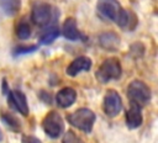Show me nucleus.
<instances>
[{
    "instance_id": "f03ea898",
    "label": "nucleus",
    "mask_w": 158,
    "mask_h": 143,
    "mask_svg": "<svg viewBox=\"0 0 158 143\" xmlns=\"http://www.w3.org/2000/svg\"><path fill=\"white\" fill-rule=\"evenodd\" d=\"M95 118H96L95 113L90 108H86V107H80L67 116L68 122L73 127L80 129L83 132H86V133L91 132Z\"/></svg>"
},
{
    "instance_id": "39448f33",
    "label": "nucleus",
    "mask_w": 158,
    "mask_h": 143,
    "mask_svg": "<svg viewBox=\"0 0 158 143\" xmlns=\"http://www.w3.org/2000/svg\"><path fill=\"white\" fill-rule=\"evenodd\" d=\"M96 11L101 18L117 23L123 7L118 2V0H98Z\"/></svg>"
},
{
    "instance_id": "20e7f679",
    "label": "nucleus",
    "mask_w": 158,
    "mask_h": 143,
    "mask_svg": "<svg viewBox=\"0 0 158 143\" xmlns=\"http://www.w3.org/2000/svg\"><path fill=\"white\" fill-rule=\"evenodd\" d=\"M127 97L131 100V104L142 107L151 100V89L146 83L141 80H133L127 86Z\"/></svg>"
},
{
    "instance_id": "9d476101",
    "label": "nucleus",
    "mask_w": 158,
    "mask_h": 143,
    "mask_svg": "<svg viewBox=\"0 0 158 143\" xmlns=\"http://www.w3.org/2000/svg\"><path fill=\"white\" fill-rule=\"evenodd\" d=\"M75 99H77V91L73 88H69V86L60 89L56 95L57 105L62 108L70 107L75 102Z\"/></svg>"
},
{
    "instance_id": "4be33fe9",
    "label": "nucleus",
    "mask_w": 158,
    "mask_h": 143,
    "mask_svg": "<svg viewBox=\"0 0 158 143\" xmlns=\"http://www.w3.org/2000/svg\"><path fill=\"white\" fill-rule=\"evenodd\" d=\"M1 139H2V134H1V132H0V142H1Z\"/></svg>"
},
{
    "instance_id": "a211bd4d",
    "label": "nucleus",
    "mask_w": 158,
    "mask_h": 143,
    "mask_svg": "<svg viewBox=\"0 0 158 143\" xmlns=\"http://www.w3.org/2000/svg\"><path fill=\"white\" fill-rule=\"evenodd\" d=\"M1 120H2V122H4L11 131H14V132H20L21 125H20L19 120H17L14 115H11V113H1Z\"/></svg>"
},
{
    "instance_id": "4468645a",
    "label": "nucleus",
    "mask_w": 158,
    "mask_h": 143,
    "mask_svg": "<svg viewBox=\"0 0 158 143\" xmlns=\"http://www.w3.org/2000/svg\"><path fill=\"white\" fill-rule=\"evenodd\" d=\"M99 43L101 47L109 51H115L120 46V37L115 32H105L99 37Z\"/></svg>"
},
{
    "instance_id": "1a4fd4ad",
    "label": "nucleus",
    "mask_w": 158,
    "mask_h": 143,
    "mask_svg": "<svg viewBox=\"0 0 158 143\" xmlns=\"http://www.w3.org/2000/svg\"><path fill=\"white\" fill-rule=\"evenodd\" d=\"M91 64H93V63H91V59H90V58L81 55V57L75 58V59L67 67L65 73H67V75H69V76H77V75H78L79 73H81V72H88V70H90Z\"/></svg>"
},
{
    "instance_id": "dca6fc26",
    "label": "nucleus",
    "mask_w": 158,
    "mask_h": 143,
    "mask_svg": "<svg viewBox=\"0 0 158 143\" xmlns=\"http://www.w3.org/2000/svg\"><path fill=\"white\" fill-rule=\"evenodd\" d=\"M0 7L6 16H14L21 9V0H0Z\"/></svg>"
},
{
    "instance_id": "ddd939ff",
    "label": "nucleus",
    "mask_w": 158,
    "mask_h": 143,
    "mask_svg": "<svg viewBox=\"0 0 158 143\" xmlns=\"http://www.w3.org/2000/svg\"><path fill=\"white\" fill-rule=\"evenodd\" d=\"M137 23H138L137 16H136L132 11L123 9V11H122V14H121V16H120V18H118V21H117L116 25H118V26L122 27L123 30L132 31V30L137 26Z\"/></svg>"
},
{
    "instance_id": "f3484780",
    "label": "nucleus",
    "mask_w": 158,
    "mask_h": 143,
    "mask_svg": "<svg viewBox=\"0 0 158 143\" xmlns=\"http://www.w3.org/2000/svg\"><path fill=\"white\" fill-rule=\"evenodd\" d=\"M15 32H16V36L20 39H27V38H30V36H31V26H30L28 21L26 18H21L16 23Z\"/></svg>"
},
{
    "instance_id": "9b49d317",
    "label": "nucleus",
    "mask_w": 158,
    "mask_h": 143,
    "mask_svg": "<svg viewBox=\"0 0 158 143\" xmlns=\"http://www.w3.org/2000/svg\"><path fill=\"white\" fill-rule=\"evenodd\" d=\"M143 122V116L141 112V107L131 104L130 108L126 111V126L131 129L138 128Z\"/></svg>"
},
{
    "instance_id": "7ed1b4c3",
    "label": "nucleus",
    "mask_w": 158,
    "mask_h": 143,
    "mask_svg": "<svg viewBox=\"0 0 158 143\" xmlns=\"http://www.w3.org/2000/svg\"><path fill=\"white\" fill-rule=\"evenodd\" d=\"M57 16H58L57 9L43 1L36 2L31 12L32 22H35L38 26H48L51 22L56 21Z\"/></svg>"
},
{
    "instance_id": "aec40b11",
    "label": "nucleus",
    "mask_w": 158,
    "mask_h": 143,
    "mask_svg": "<svg viewBox=\"0 0 158 143\" xmlns=\"http://www.w3.org/2000/svg\"><path fill=\"white\" fill-rule=\"evenodd\" d=\"M36 49H37V46H19L14 49V52H15V54H26V53H31Z\"/></svg>"
},
{
    "instance_id": "6e6552de",
    "label": "nucleus",
    "mask_w": 158,
    "mask_h": 143,
    "mask_svg": "<svg viewBox=\"0 0 158 143\" xmlns=\"http://www.w3.org/2000/svg\"><path fill=\"white\" fill-rule=\"evenodd\" d=\"M7 102H9V106L12 110L20 112L23 116L28 115L27 100H26V96L22 91H20V90H9L7 91Z\"/></svg>"
},
{
    "instance_id": "2eb2a0df",
    "label": "nucleus",
    "mask_w": 158,
    "mask_h": 143,
    "mask_svg": "<svg viewBox=\"0 0 158 143\" xmlns=\"http://www.w3.org/2000/svg\"><path fill=\"white\" fill-rule=\"evenodd\" d=\"M59 35H60V31L57 26H49L41 33V36L38 37V42L41 44H49L53 41H56L59 37Z\"/></svg>"
},
{
    "instance_id": "0eeeda50",
    "label": "nucleus",
    "mask_w": 158,
    "mask_h": 143,
    "mask_svg": "<svg viewBox=\"0 0 158 143\" xmlns=\"http://www.w3.org/2000/svg\"><path fill=\"white\" fill-rule=\"evenodd\" d=\"M102 108L106 116L116 117L122 110V100L121 96L115 90H109L104 96Z\"/></svg>"
},
{
    "instance_id": "423d86ee",
    "label": "nucleus",
    "mask_w": 158,
    "mask_h": 143,
    "mask_svg": "<svg viewBox=\"0 0 158 143\" xmlns=\"http://www.w3.org/2000/svg\"><path fill=\"white\" fill-rule=\"evenodd\" d=\"M42 128L48 137L58 138L64 131V122L62 116L57 111L48 112L42 121Z\"/></svg>"
},
{
    "instance_id": "f257e3e1",
    "label": "nucleus",
    "mask_w": 158,
    "mask_h": 143,
    "mask_svg": "<svg viewBox=\"0 0 158 143\" xmlns=\"http://www.w3.org/2000/svg\"><path fill=\"white\" fill-rule=\"evenodd\" d=\"M121 63L117 58L111 57L102 62V64L99 67V69L95 73V78L99 83L106 84L111 80H117L121 76Z\"/></svg>"
},
{
    "instance_id": "6ab92c4d",
    "label": "nucleus",
    "mask_w": 158,
    "mask_h": 143,
    "mask_svg": "<svg viewBox=\"0 0 158 143\" xmlns=\"http://www.w3.org/2000/svg\"><path fill=\"white\" fill-rule=\"evenodd\" d=\"M62 143H84V141L79 136H77L73 131H67L63 136Z\"/></svg>"
},
{
    "instance_id": "f8f14e48",
    "label": "nucleus",
    "mask_w": 158,
    "mask_h": 143,
    "mask_svg": "<svg viewBox=\"0 0 158 143\" xmlns=\"http://www.w3.org/2000/svg\"><path fill=\"white\" fill-rule=\"evenodd\" d=\"M62 33L67 39H70V41H78V39L83 38L80 31L78 30L77 21L73 17L65 18V21L63 23V27H62Z\"/></svg>"
},
{
    "instance_id": "412c9836",
    "label": "nucleus",
    "mask_w": 158,
    "mask_h": 143,
    "mask_svg": "<svg viewBox=\"0 0 158 143\" xmlns=\"http://www.w3.org/2000/svg\"><path fill=\"white\" fill-rule=\"evenodd\" d=\"M21 143H42L37 137H33V136H28V134H25L22 136V139H21Z\"/></svg>"
}]
</instances>
